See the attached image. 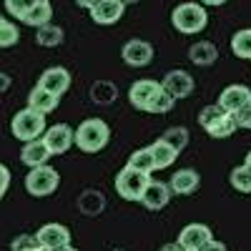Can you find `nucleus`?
<instances>
[{"label":"nucleus","mask_w":251,"mask_h":251,"mask_svg":"<svg viewBox=\"0 0 251 251\" xmlns=\"http://www.w3.org/2000/svg\"><path fill=\"white\" fill-rule=\"evenodd\" d=\"M108 141H111V128L100 118H86L75 128V136H73V143L83 153H98L108 146Z\"/></svg>","instance_id":"1"},{"label":"nucleus","mask_w":251,"mask_h":251,"mask_svg":"<svg viewBox=\"0 0 251 251\" xmlns=\"http://www.w3.org/2000/svg\"><path fill=\"white\" fill-rule=\"evenodd\" d=\"M171 23L183 35H196L206 28L208 15H206V8L201 3H181L171 13Z\"/></svg>","instance_id":"2"},{"label":"nucleus","mask_w":251,"mask_h":251,"mask_svg":"<svg viewBox=\"0 0 251 251\" xmlns=\"http://www.w3.org/2000/svg\"><path fill=\"white\" fill-rule=\"evenodd\" d=\"M46 116L38 113L33 108H23L18 111L10 121V133L18 138V141H35L46 133Z\"/></svg>","instance_id":"3"},{"label":"nucleus","mask_w":251,"mask_h":251,"mask_svg":"<svg viewBox=\"0 0 251 251\" xmlns=\"http://www.w3.org/2000/svg\"><path fill=\"white\" fill-rule=\"evenodd\" d=\"M58 183H60V176L48 163L35 166V169H30V174L25 176V188H28V194L35 196V199H43V196L55 194Z\"/></svg>","instance_id":"4"},{"label":"nucleus","mask_w":251,"mask_h":251,"mask_svg":"<svg viewBox=\"0 0 251 251\" xmlns=\"http://www.w3.org/2000/svg\"><path fill=\"white\" fill-rule=\"evenodd\" d=\"M149 181H151L149 174H141V171L131 169V166H126V169H121L118 176H116V191L126 201H141V194H143V188L149 186Z\"/></svg>","instance_id":"5"},{"label":"nucleus","mask_w":251,"mask_h":251,"mask_svg":"<svg viewBox=\"0 0 251 251\" xmlns=\"http://www.w3.org/2000/svg\"><path fill=\"white\" fill-rule=\"evenodd\" d=\"M73 136H75V131L71 128L68 123H55V126H50V128H46V133L40 138H43V143L48 146L50 156L53 153L60 156V153H66L73 146Z\"/></svg>","instance_id":"6"},{"label":"nucleus","mask_w":251,"mask_h":251,"mask_svg":"<svg viewBox=\"0 0 251 251\" xmlns=\"http://www.w3.org/2000/svg\"><path fill=\"white\" fill-rule=\"evenodd\" d=\"M161 88L169 93L171 98L181 100V98H188L194 93L196 83H194V75L186 73V71H169L166 73V78L161 80Z\"/></svg>","instance_id":"7"},{"label":"nucleus","mask_w":251,"mask_h":251,"mask_svg":"<svg viewBox=\"0 0 251 251\" xmlns=\"http://www.w3.org/2000/svg\"><path fill=\"white\" fill-rule=\"evenodd\" d=\"M121 55H123V60L128 63L131 68H143V66H149V63L153 60V46L149 43V40L133 38V40H128V43L123 46Z\"/></svg>","instance_id":"8"},{"label":"nucleus","mask_w":251,"mask_h":251,"mask_svg":"<svg viewBox=\"0 0 251 251\" xmlns=\"http://www.w3.org/2000/svg\"><path fill=\"white\" fill-rule=\"evenodd\" d=\"M171 186L169 183H163V181H149V186L143 188V194H141V203L149 208V211H161V208L169 206L171 201Z\"/></svg>","instance_id":"9"},{"label":"nucleus","mask_w":251,"mask_h":251,"mask_svg":"<svg viewBox=\"0 0 251 251\" xmlns=\"http://www.w3.org/2000/svg\"><path fill=\"white\" fill-rule=\"evenodd\" d=\"M38 86H40V88H46V91H50V93H55V96L60 98L63 93L71 88V73H68L66 68H60V66L46 68L43 73H40Z\"/></svg>","instance_id":"10"},{"label":"nucleus","mask_w":251,"mask_h":251,"mask_svg":"<svg viewBox=\"0 0 251 251\" xmlns=\"http://www.w3.org/2000/svg\"><path fill=\"white\" fill-rule=\"evenodd\" d=\"M214 239L211 234V228H208L206 224H188L181 228V234H178V244L188 251H199L203 244H208Z\"/></svg>","instance_id":"11"},{"label":"nucleus","mask_w":251,"mask_h":251,"mask_svg":"<svg viewBox=\"0 0 251 251\" xmlns=\"http://www.w3.org/2000/svg\"><path fill=\"white\" fill-rule=\"evenodd\" d=\"M251 100V88L249 86H239V83H234V86H226L219 96V106L226 111V113H236L239 108H244L246 103Z\"/></svg>","instance_id":"12"},{"label":"nucleus","mask_w":251,"mask_h":251,"mask_svg":"<svg viewBox=\"0 0 251 251\" xmlns=\"http://www.w3.org/2000/svg\"><path fill=\"white\" fill-rule=\"evenodd\" d=\"M123 13H126V5L121 0H100L98 5L91 8V18L96 25H113L123 18Z\"/></svg>","instance_id":"13"},{"label":"nucleus","mask_w":251,"mask_h":251,"mask_svg":"<svg viewBox=\"0 0 251 251\" xmlns=\"http://www.w3.org/2000/svg\"><path fill=\"white\" fill-rule=\"evenodd\" d=\"M161 88V83L153 80V78H143V80H136L133 86L128 88V100L131 106L138 108V111H146V106L151 103V98L156 96V91Z\"/></svg>","instance_id":"14"},{"label":"nucleus","mask_w":251,"mask_h":251,"mask_svg":"<svg viewBox=\"0 0 251 251\" xmlns=\"http://www.w3.org/2000/svg\"><path fill=\"white\" fill-rule=\"evenodd\" d=\"M38 241L43 244V249H55V246H66L71 244V231H68V226H63V224H46V226H40L38 228Z\"/></svg>","instance_id":"15"},{"label":"nucleus","mask_w":251,"mask_h":251,"mask_svg":"<svg viewBox=\"0 0 251 251\" xmlns=\"http://www.w3.org/2000/svg\"><path fill=\"white\" fill-rule=\"evenodd\" d=\"M48 158H50V151H48V146L43 143V138L25 141L23 151H20V161H23L28 169H35V166L48 163Z\"/></svg>","instance_id":"16"},{"label":"nucleus","mask_w":251,"mask_h":251,"mask_svg":"<svg viewBox=\"0 0 251 251\" xmlns=\"http://www.w3.org/2000/svg\"><path fill=\"white\" fill-rule=\"evenodd\" d=\"M58 103H60V98H58L55 93H50V91H46V88H40V86H35V88L28 93V108H33V111H38V113H43V116L53 113V111L58 108Z\"/></svg>","instance_id":"17"},{"label":"nucleus","mask_w":251,"mask_h":251,"mask_svg":"<svg viewBox=\"0 0 251 251\" xmlns=\"http://www.w3.org/2000/svg\"><path fill=\"white\" fill-rule=\"evenodd\" d=\"M169 186H171L174 194L188 196V194H194L196 188L201 186V176H199V171H194V169H181V171L174 174V178H171Z\"/></svg>","instance_id":"18"},{"label":"nucleus","mask_w":251,"mask_h":251,"mask_svg":"<svg viewBox=\"0 0 251 251\" xmlns=\"http://www.w3.org/2000/svg\"><path fill=\"white\" fill-rule=\"evenodd\" d=\"M216 58H219V50H216L214 43H208V40H199V43H194L191 48H188V60L199 68L214 66Z\"/></svg>","instance_id":"19"},{"label":"nucleus","mask_w":251,"mask_h":251,"mask_svg":"<svg viewBox=\"0 0 251 251\" xmlns=\"http://www.w3.org/2000/svg\"><path fill=\"white\" fill-rule=\"evenodd\" d=\"M149 149H151V156H153V163H156V171H158V169L163 171V169H169V166H174V161H176V156H178V151L174 149L169 141H163V138L153 141Z\"/></svg>","instance_id":"20"},{"label":"nucleus","mask_w":251,"mask_h":251,"mask_svg":"<svg viewBox=\"0 0 251 251\" xmlns=\"http://www.w3.org/2000/svg\"><path fill=\"white\" fill-rule=\"evenodd\" d=\"M25 25L30 28H40V25H48L50 20H53V5L48 3V0H38V3L20 18Z\"/></svg>","instance_id":"21"},{"label":"nucleus","mask_w":251,"mask_h":251,"mask_svg":"<svg viewBox=\"0 0 251 251\" xmlns=\"http://www.w3.org/2000/svg\"><path fill=\"white\" fill-rule=\"evenodd\" d=\"M35 43L43 46V48H55L63 43V28L48 23V25H40L35 28Z\"/></svg>","instance_id":"22"},{"label":"nucleus","mask_w":251,"mask_h":251,"mask_svg":"<svg viewBox=\"0 0 251 251\" xmlns=\"http://www.w3.org/2000/svg\"><path fill=\"white\" fill-rule=\"evenodd\" d=\"M239 128L236 126V118H234V113H224L219 121H214L211 126L206 128V133L211 136V138H228L234 131Z\"/></svg>","instance_id":"23"},{"label":"nucleus","mask_w":251,"mask_h":251,"mask_svg":"<svg viewBox=\"0 0 251 251\" xmlns=\"http://www.w3.org/2000/svg\"><path fill=\"white\" fill-rule=\"evenodd\" d=\"M126 166H131V169H136V171H141V174H149V176L156 171V163H153L151 149H138V151H133Z\"/></svg>","instance_id":"24"},{"label":"nucleus","mask_w":251,"mask_h":251,"mask_svg":"<svg viewBox=\"0 0 251 251\" xmlns=\"http://www.w3.org/2000/svg\"><path fill=\"white\" fill-rule=\"evenodd\" d=\"M231 50L236 58H246L251 60V28H244V30H236L234 38H231Z\"/></svg>","instance_id":"25"},{"label":"nucleus","mask_w":251,"mask_h":251,"mask_svg":"<svg viewBox=\"0 0 251 251\" xmlns=\"http://www.w3.org/2000/svg\"><path fill=\"white\" fill-rule=\"evenodd\" d=\"M174 106H176V98H171L163 88H158L156 96L151 98V103L146 106V113H156V116H161V113H169Z\"/></svg>","instance_id":"26"},{"label":"nucleus","mask_w":251,"mask_h":251,"mask_svg":"<svg viewBox=\"0 0 251 251\" xmlns=\"http://www.w3.org/2000/svg\"><path fill=\"white\" fill-rule=\"evenodd\" d=\"M91 98L96 103H100V106H108V103L116 100V86L108 80H98L96 86L91 88Z\"/></svg>","instance_id":"27"},{"label":"nucleus","mask_w":251,"mask_h":251,"mask_svg":"<svg viewBox=\"0 0 251 251\" xmlns=\"http://www.w3.org/2000/svg\"><path fill=\"white\" fill-rule=\"evenodd\" d=\"M231 186L236 188V191H241V194H251V169L246 163H241V166H236V169L231 171Z\"/></svg>","instance_id":"28"},{"label":"nucleus","mask_w":251,"mask_h":251,"mask_svg":"<svg viewBox=\"0 0 251 251\" xmlns=\"http://www.w3.org/2000/svg\"><path fill=\"white\" fill-rule=\"evenodd\" d=\"M10 251H46V249H43V244L38 241L35 234H20V236L13 239Z\"/></svg>","instance_id":"29"},{"label":"nucleus","mask_w":251,"mask_h":251,"mask_svg":"<svg viewBox=\"0 0 251 251\" xmlns=\"http://www.w3.org/2000/svg\"><path fill=\"white\" fill-rule=\"evenodd\" d=\"M163 141H169L171 146H174V149L181 153L183 149H186V146H188V131L186 128H181V126H176V128H169V131H166L163 136H161Z\"/></svg>","instance_id":"30"},{"label":"nucleus","mask_w":251,"mask_h":251,"mask_svg":"<svg viewBox=\"0 0 251 251\" xmlns=\"http://www.w3.org/2000/svg\"><path fill=\"white\" fill-rule=\"evenodd\" d=\"M15 43H18V28H15V23L5 20L0 25V48H13Z\"/></svg>","instance_id":"31"},{"label":"nucleus","mask_w":251,"mask_h":251,"mask_svg":"<svg viewBox=\"0 0 251 251\" xmlns=\"http://www.w3.org/2000/svg\"><path fill=\"white\" fill-rule=\"evenodd\" d=\"M35 3H38V0H5V10H8L13 18L20 20V18H23V15L35 5Z\"/></svg>","instance_id":"32"},{"label":"nucleus","mask_w":251,"mask_h":251,"mask_svg":"<svg viewBox=\"0 0 251 251\" xmlns=\"http://www.w3.org/2000/svg\"><path fill=\"white\" fill-rule=\"evenodd\" d=\"M226 111L219 106V103H214V106H206V108H201V113H199V123L203 126V128H208L214 121H219L221 116H224Z\"/></svg>","instance_id":"33"},{"label":"nucleus","mask_w":251,"mask_h":251,"mask_svg":"<svg viewBox=\"0 0 251 251\" xmlns=\"http://www.w3.org/2000/svg\"><path fill=\"white\" fill-rule=\"evenodd\" d=\"M234 118H236V126H239V128L251 131V100L246 103L244 108H239V111L234 113Z\"/></svg>","instance_id":"34"},{"label":"nucleus","mask_w":251,"mask_h":251,"mask_svg":"<svg viewBox=\"0 0 251 251\" xmlns=\"http://www.w3.org/2000/svg\"><path fill=\"white\" fill-rule=\"evenodd\" d=\"M8 188H10V169L5 163H0V199L8 194Z\"/></svg>","instance_id":"35"},{"label":"nucleus","mask_w":251,"mask_h":251,"mask_svg":"<svg viewBox=\"0 0 251 251\" xmlns=\"http://www.w3.org/2000/svg\"><path fill=\"white\" fill-rule=\"evenodd\" d=\"M199 251H228V249H226V244H221V241H214V239H211L208 244H203Z\"/></svg>","instance_id":"36"},{"label":"nucleus","mask_w":251,"mask_h":251,"mask_svg":"<svg viewBox=\"0 0 251 251\" xmlns=\"http://www.w3.org/2000/svg\"><path fill=\"white\" fill-rule=\"evenodd\" d=\"M10 83H13V80H10L8 73H0V93H5V91L10 88Z\"/></svg>","instance_id":"37"},{"label":"nucleus","mask_w":251,"mask_h":251,"mask_svg":"<svg viewBox=\"0 0 251 251\" xmlns=\"http://www.w3.org/2000/svg\"><path fill=\"white\" fill-rule=\"evenodd\" d=\"M158 251H188V249H183L178 241H171V244H166V246H161Z\"/></svg>","instance_id":"38"},{"label":"nucleus","mask_w":251,"mask_h":251,"mask_svg":"<svg viewBox=\"0 0 251 251\" xmlns=\"http://www.w3.org/2000/svg\"><path fill=\"white\" fill-rule=\"evenodd\" d=\"M75 3H78L80 8H86V10H91L93 5H98V3H100V0H75Z\"/></svg>","instance_id":"39"},{"label":"nucleus","mask_w":251,"mask_h":251,"mask_svg":"<svg viewBox=\"0 0 251 251\" xmlns=\"http://www.w3.org/2000/svg\"><path fill=\"white\" fill-rule=\"evenodd\" d=\"M48 251H78V249H73L71 244H66V246H55V249H48Z\"/></svg>","instance_id":"40"},{"label":"nucleus","mask_w":251,"mask_h":251,"mask_svg":"<svg viewBox=\"0 0 251 251\" xmlns=\"http://www.w3.org/2000/svg\"><path fill=\"white\" fill-rule=\"evenodd\" d=\"M201 3H203V5H224L226 0H201Z\"/></svg>","instance_id":"41"},{"label":"nucleus","mask_w":251,"mask_h":251,"mask_svg":"<svg viewBox=\"0 0 251 251\" xmlns=\"http://www.w3.org/2000/svg\"><path fill=\"white\" fill-rule=\"evenodd\" d=\"M244 163H246V166H249V169H251V151L246 153V158H244Z\"/></svg>","instance_id":"42"},{"label":"nucleus","mask_w":251,"mask_h":251,"mask_svg":"<svg viewBox=\"0 0 251 251\" xmlns=\"http://www.w3.org/2000/svg\"><path fill=\"white\" fill-rule=\"evenodd\" d=\"M123 5H131V3H138V0H121Z\"/></svg>","instance_id":"43"},{"label":"nucleus","mask_w":251,"mask_h":251,"mask_svg":"<svg viewBox=\"0 0 251 251\" xmlns=\"http://www.w3.org/2000/svg\"><path fill=\"white\" fill-rule=\"evenodd\" d=\"M3 23H5V18H3V15H0V25H3Z\"/></svg>","instance_id":"44"},{"label":"nucleus","mask_w":251,"mask_h":251,"mask_svg":"<svg viewBox=\"0 0 251 251\" xmlns=\"http://www.w3.org/2000/svg\"><path fill=\"white\" fill-rule=\"evenodd\" d=\"M116 251H121V249H116Z\"/></svg>","instance_id":"45"}]
</instances>
